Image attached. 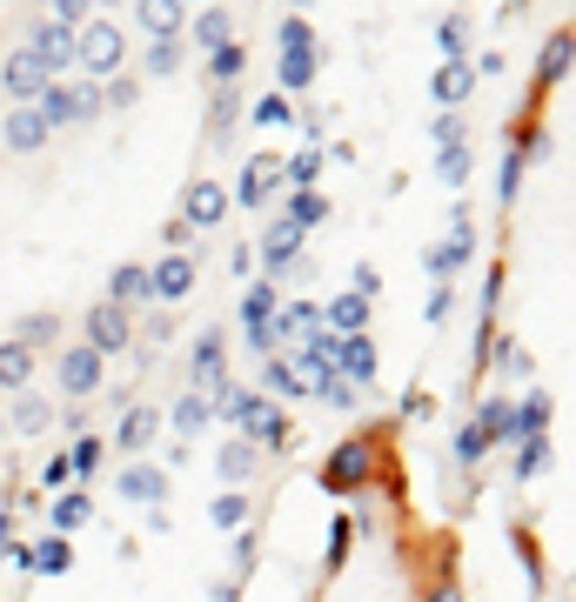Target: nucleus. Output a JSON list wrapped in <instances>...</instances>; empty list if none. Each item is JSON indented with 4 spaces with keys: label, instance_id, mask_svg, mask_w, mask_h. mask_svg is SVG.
<instances>
[{
    "label": "nucleus",
    "instance_id": "16",
    "mask_svg": "<svg viewBox=\"0 0 576 602\" xmlns=\"http://www.w3.org/2000/svg\"><path fill=\"white\" fill-rule=\"evenodd\" d=\"M0 88L14 95V108H34V101H41V88H47V74H41V61H34L28 47H14L8 61H0Z\"/></svg>",
    "mask_w": 576,
    "mask_h": 602
},
{
    "label": "nucleus",
    "instance_id": "51",
    "mask_svg": "<svg viewBox=\"0 0 576 602\" xmlns=\"http://www.w3.org/2000/svg\"><path fill=\"white\" fill-rule=\"evenodd\" d=\"M134 95H141V80L121 74V80H108V88H101V108H134Z\"/></svg>",
    "mask_w": 576,
    "mask_h": 602
},
{
    "label": "nucleus",
    "instance_id": "40",
    "mask_svg": "<svg viewBox=\"0 0 576 602\" xmlns=\"http://www.w3.org/2000/svg\"><path fill=\"white\" fill-rule=\"evenodd\" d=\"M322 167H328L322 147H295V154L282 161V182H289V188H315V182H322Z\"/></svg>",
    "mask_w": 576,
    "mask_h": 602
},
{
    "label": "nucleus",
    "instance_id": "22",
    "mask_svg": "<svg viewBox=\"0 0 576 602\" xmlns=\"http://www.w3.org/2000/svg\"><path fill=\"white\" fill-rule=\"evenodd\" d=\"M28 54L41 61V74H47V80H61V74L74 67V34H67V28H54V21H41V28H34V41H28Z\"/></svg>",
    "mask_w": 576,
    "mask_h": 602
},
{
    "label": "nucleus",
    "instance_id": "48",
    "mask_svg": "<svg viewBox=\"0 0 576 602\" xmlns=\"http://www.w3.org/2000/svg\"><path fill=\"white\" fill-rule=\"evenodd\" d=\"M275 47H315V28H308L302 14H282V21H275Z\"/></svg>",
    "mask_w": 576,
    "mask_h": 602
},
{
    "label": "nucleus",
    "instance_id": "24",
    "mask_svg": "<svg viewBox=\"0 0 576 602\" xmlns=\"http://www.w3.org/2000/svg\"><path fill=\"white\" fill-rule=\"evenodd\" d=\"M0 422L14 428V436H47V422H54V402L47 395H14V408H0Z\"/></svg>",
    "mask_w": 576,
    "mask_h": 602
},
{
    "label": "nucleus",
    "instance_id": "28",
    "mask_svg": "<svg viewBox=\"0 0 576 602\" xmlns=\"http://www.w3.org/2000/svg\"><path fill=\"white\" fill-rule=\"evenodd\" d=\"M249 515H256L249 489H221V495L208 502V523H215L221 536H241V529H249Z\"/></svg>",
    "mask_w": 576,
    "mask_h": 602
},
{
    "label": "nucleus",
    "instance_id": "59",
    "mask_svg": "<svg viewBox=\"0 0 576 602\" xmlns=\"http://www.w3.org/2000/svg\"><path fill=\"white\" fill-rule=\"evenodd\" d=\"M14 543H21V536H14V523L0 515V556H14Z\"/></svg>",
    "mask_w": 576,
    "mask_h": 602
},
{
    "label": "nucleus",
    "instance_id": "9",
    "mask_svg": "<svg viewBox=\"0 0 576 602\" xmlns=\"http://www.w3.org/2000/svg\"><path fill=\"white\" fill-rule=\"evenodd\" d=\"M256 262H262V275H269L275 288H282V275H295V269H302V234H295L282 215L262 228V248H256Z\"/></svg>",
    "mask_w": 576,
    "mask_h": 602
},
{
    "label": "nucleus",
    "instance_id": "23",
    "mask_svg": "<svg viewBox=\"0 0 576 602\" xmlns=\"http://www.w3.org/2000/svg\"><path fill=\"white\" fill-rule=\"evenodd\" d=\"M256 469H262V456L241 442V436H228V442L215 449V475H221L228 489H249V482H256Z\"/></svg>",
    "mask_w": 576,
    "mask_h": 602
},
{
    "label": "nucleus",
    "instance_id": "13",
    "mask_svg": "<svg viewBox=\"0 0 576 602\" xmlns=\"http://www.w3.org/2000/svg\"><path fill=\"white\" fill-rule=\"evenodd\" d=\"M14 569H21V576H67V569H74V543H67V536L14 543Z\"/></svg>",
    "mask_w": 576,
    "mask_h": 602
},
{
    "label": "nucleus",
    "instance_id": "32",
    "mask_svg": "<svg viewBox=\"0 0 576 602\" xmlns=\"http://www.w3.org/2000/svg\"><path fill=\"white\" fill-rule=\"evenodd\" d=\"M101 302H115V308H134V302H148V269L141 262H121V269H108V295Z\"/></svg>",
    "mask_w": 576,
    "mask_h": 602
},
{
    "label": "nucleus",
    "instance_id": "6",
    "mask_svg": "<svg viewBox=\"0 0 576 602\" xmlns=\"http://www.w3.org/2000/svg\"><path fill=\"white\" fill-rule=\"evenodd\" d=\"M221 382H228V335L202 328L195 349H188V395H215Z\"/></svg>",
    "mask_w": 576,
    "mask_h": 602
},
{
    "label": "nucleus",
    "instance_id": "20",
    "mask_svg": "<svg viewBox=\"0 0 576 602\" xmlns=\"http://www.w3.org/2000/svg\"><path fill=\"white\" fill-rule=\"evenodd\" d=\"M328 369H336L349 388H356V382H376V341H369V335H336V355H328Z\"/></svg>",
    "mask_w": 576,
    "mask_h": 602
},
{
    "label": "nucleus",
    "instance_id": "54",
    "mask_svg": "<svg viewBox=\"0 0 576 602\" xmlns=\"http://www.w3.org/2000/svg\"><path fill=\"white\" fill-rule=\"evenodd\" d=\"M430 134H436V147H463V114H436Z\"/></svg>",
    "mask_w": 576,
    "mask_h": 602
},
{
    "label": "nucleus",
    "instance_id": "50",
    "mask_svg": "<svg viewBox=\"0 0 576 602\" xmlns=\"http://www.w3.org/2000/svg\"><path fill=\"white\" fill-rule=\"evenodd\" d=\"M449 315H456V295H449V282H430V302H423V321H436V328H443Z\"/></svg>",
    "mask_w": 576,
    "mask_h": 602
},
{
    "label": "nucleus",
    "instance_id": "17",
    "mask_svg": "<svg viewBox=\"0 0 576 602\" xmlns=\"http://www.w3.org/2000/svg\"><path fill=\"white\" fill-rule=\"evenodd\" d=\"M121 502H134V508H161L169 502V469H154V462H121Z\"/></svg>",
    "mask_w": 576,
    "mask_h": 602
},
{
    "label": "nucleus",
    "instance_id": "60",
    "mask_svg": "<svg viewBox=\"0 0 576 602\" xmlns=\"http://www.w3.org/2000/svg\"><path fill=\"white\" fill-rule=\"evenodd\" d=\"M423 602H463V589H449V582H436V589H430Z\"/></svg>",
    "mask_w": 576,
    "mask_h": 602
},
{
    "label": "nucleus",
    "instance_id": "52",
    "mask_svg": "<svg viewBox=\"0 0 576 602\" xmlns=\"http://www.w3.org/2000/svg\"><path fill=\"white\" fill-rule=\"evenodd\" d=\"M482 456H489V442L476 436V422H469V428H463V436H456V462H463V469H476Z\"/></svg>",
    "mask_w": 576,
    "mask_h": 602
},
{
    "label": "nucleus",
    "instance_id": "1",
    "mask_svg": "<svg viewBox=\"0 0 576 602\" xmlns=\"http://www.w3.org/2000/svg\"><path fill=\"white\" fill-rule=\"evenodd\" d=\"M128 54H134V47H128V34H121L115 21H95V14H88V28L74 34V67L88 74L95 88H101V80H121V74H128Z\"/></svg>",
    "mask_w": 576,
    "mask_h": 602
},
{
    "label": "nucleus",
    "instance_id": "26",
    "mask_svg": "<svg viewBox=\"0 0 576 602\" xmlns=\"http://www.w3.org/2000/svg\"><path fill=\"white\" fill-rule=\"evenodd\" d=\"M569 28H556L550 41H543V54H536V95H550V88H563V74H569Z\"/></svg>",
    "mask_w": 576,
    "mask_h": 602
},
{
    "label": "nucleus",
    "instance_id": "34",
    "mask_svg": "<svg viewBox=\"0 0 576 602\" xmlns=\"http://www.w3.org/2000/svg\"><path fill=\"white\" fill-rule=\"evenodd\" d=\"M188 34L215 54V47H228V41H235V14H228V8H202V14H188Z\"/></svg>",
    "mask_w": 576,
    "mask_h": 602
},
{
    "label": "nucleus",
    "instance_id": "2",
    "mask_svg": "<svg viewBox=\"0 0 576 602\" xmlns=\"http://www.w3.org/2000/svg\"><path fill=\"white\" fill-rule=\"evenodd\" d=\"M376 482V436H349V442H336V449H328L322 456V489L328 495H362Z\"/></svg>",
    "mask_w": 576,
    "mask_h": 602
},
{
    "label": "nucleus",
    "instance_id": "18",
    "mask_svg": "<svg viewBox=\"0 0 576 602\" xmlns=\"http://www.w3.org/2000/svg\"><path fill=\"white\" fill-rule=\"evenodd\" d=\"M476 95V74H469V61H436V74H430V101L443 108V114H463V101Z\"/></svg>",
    "mask_w": 576,
    "mask_h": 602
},
{
    "label": "nucleus",
    "instance_id": "44",
    "mask_svg": "<svg viewBox=\"0 0 576 602\" xmlns=\"http://www.w3.org/2000/svg\"><path fill=\"white\" fill-rule=\"evenodd\" d=\"M550 469V436H530V442H517V482H536Z\"/></svg>",
    "mask_w": 576,
    "mask_h": 602
},
{
    "label": "nucleus",
    "instance_id": "29",
    "mask_svg": "<svg viewBox=\"0 0 576 602\" xmlns=\"http://www.w3.org/2000/svg\"><path fill=\"white\" fill-rule=\"evenodd\" d=\"M208 408H215L228 428H249V415L262 408V395H256V388H241V382H221V388L208 395Z\"/></svg>",
    "mask_w": 576,
    "mask_h": 602
},
{
    "label": "nucleus",
    "instance_id": "61",
    "mask_svg": "<svg viewBox=\"0 0 576 602\" xmlns=\"http://www.w3.org/2000/svg\"><path fill=\"white\" fill-rule=\"evenodd\" d=\"M0 436H8V422H0Z\"/></svg>",
    "mask_w": 576,
    "mask_h": 602
},
{
    "label": "nucleus",
    "instance_id": "37",
    "mask_svg": "<svg viewBox=\"0 0 576 602\" xmlns=\"http://www.w3.org/2000/svg\"><path fill=\"white\" fill-rule=\"evenodd\" d=\"M161 422H175V436H202V428L215 422V408H208V395H175V408Z\"/></svg>",
    "mask_w": 576,
    "mask_h": 602
},
{
    "label": "nucleus",
    "instance_id": "58",
    "mask_svg": "<svg viewBox=\"0 0 576 602\" xmlns=\"http://www.w3.org/2000/svg\"><path fill=\"white\" fill-rule=\"evenodd\" d=\"M47 489H54V495H61V489H74V475H67V456H54V462H47Z\"/></svg>",
    "mask_w": 576,
    "mask_h": 602
},
{
    "label": "nucleus",
    "instance_id": "21",
    "mask_svg": "<svg viewBox=\"0 0 576 602\" xmlns=\"http://www.w3.org/2000/svg\"><path fill=\"white\" fill-rule=\"evenodd\" d=\"M134 28H141L148 41H182V34H188V8H182V0H141V8H134Z\"/></svg>",
    "mask_w": 576,
    "mask_h": 602
},
{
    "label": "nucleus",
    "instance_id": "12",
    "mask_svg": "<svg viewBox=\"0 0 576 602\" xmlns=\"http://www.w3.org/2000/svg\"><path fill=\"white\" fill-rule=\"evenodd\" d=\"M182 221L202 234V228H221L228 221V188L215 182V175H195L188 188H182Z\"/></svg>",
    "mask_w": 576,
    "mask_h": 602
},
{
    "label": "nucleus",
    "instance_id": "7",
    "mask_svg": "<svg viewBox=\"0 0 576 602\" xmlns=\"http://www.w3.org/2000/svg\"><path fill=\"white\" fill-rule=\"evenodd\" d=\"M275 195H289L282 182V154H249V167H241V182H235V208H269Z\"/></svg>",
    "mask_w": 576,
    "mask_h": 602
},
{
    "label": "nucleus",
    "instance_id": "35",
    "mask_svg": "<svg viewBox=\"0 0 576 602\" xmlns=\"http://www.w3.org/2000/svg\"><path fill=\"white\" fill-rule=\"evenodd\" d=\"M282 315V288L275 282H249V295H241V321L249 328H269Z\"/></svg>",
    "mask_w": 576,
    "mask_h": 602
},
{
    "label": "nucleus",
    "instance_id": "10",
    "mask_svg": "<svg viewBox=\"0 0 576 602\" xmlns=\"http://www.w3.org/2000/svg\"><path fill=\"white\" fill-rule=\"evenodd\" d=\"M241 442H249L256 456H289V449H295V422H289V408L262 402V408L249 415V428H241Z\"/></svg>",
    "mask_w": 576,
    "mask_h": 602
},
{
    "label": "nucleus",
    "instance_id": "43",
    "mask_svg": "<svg viewBox=\"0 0 576 602\" xmlns=\"http://www.w3.org/2000/svg\"><path fill=\"white\" fill-rule=\"evenodd\" d=\"M436 47H443V61H469V14H449L436 28Z\"/></svg>",
    "mask_w": 576,
    "mask_h": 602
},
{
    "label": "nucleus",
    "instance_id": "14",
    "mask_svg": "<svg viewBox=\"0 0 576 602\" xmlns=\"http://www.w3.org/2000/svg\"><path fill=\"white\" fill-rule=\"evenodd\" d=\"M161 428H169V422H161V408H148V402H134L128 415H121V428H115V449L134 462V456H148L154 442H161Z\"/></svg>",
    "mask_w": 576,
    "mask_h": 602
},
{
    "label": "nucleus",
    "instance_id": "55",
    "mask_svg": "<svg viewBox=\"0 0 576 602\" xmlns=\"http://www.w3.org/2000/svg\"><path fill=\"white\" fill-rule=\"evenodd\" d=\"M228 275H256V248H249V241L228 248Z\"/></svg>",
    "mask_w": 576,
    "mask_h": 602
},
{
    "label": "nucleus",
    "instance_id": "57",
    "mask_svg": "<svg viewBox=\"0 0 576 602\" xmlns=\"http://www.w3.org/2000/svg\"><path fill=\"white\" fill-rule=\"evenodd\" d=\"M469 74H476V80H497V74H503V54H476Z\"/></svg>",
    "mask_w": 576,
    "mask_h": 602
},
{
    "label": "nucleus",
    "instance_id": "19",
    "mask_svg": "<svg viewBox=\"0 0 576 602\" xmlns=\"http://www.w3.org/2000/svg\"><path fill=\"white\" fill-rule=\"evenodd\" d=\"M54 134H47V121H41V108H14V114H0V147L8 154H41Z\"/></svg>",
    "mask_w": 576,
    "mask_h": 602
},
{
    "label": "nucleus",
    "instance_id": "31",
    "mask_svg": "<svg viewBox=\"0 0 576 602\" xmlns=\"http://www.w3.org/2000/svg\"><path fill=\"white\" fill-rule=\"evenodd\" d=\"M476 436H482L489 449L517 442V408H510V402H482V408H476Z\"/></svg>",
    "mask_w": 576,
    "mask_h": 602
},
{
    "label": "nucleus",
    "instance_id": "3",
    "mask_svg": "<svg viewBox=\"0 0 576 602\" xmlns=\"http://www.w3.org/2000/svg\"><path fill=\"white\" fill-rule=\"evenodd\" d=\"M34 108H41L47 134H61V128H88V121L101 114V88H95V80H47Z\"/></svg>",
    "mask_w": 576,
    "mask_h": 602
},
{
    "label": "nucleus",
    "instance_id": "41",
    "mask_svg": "<svg viewBox=\"0 0 576 602\" xmlns=\"http://www.w3.org/2000/svg\"><path fill=\"white\" fill-rule=\"evenodd\" d=\"M469 175H476V154L469 147H436V182L443 188H463Z\"/></svg>",
    "mask_w": 576,
    "mask_h": 602
},
{
    "label": "nucleus",
    "instance_id": "30",
    "mask_svg": "<svg viewBox=\"0 0 576 602\" xmlns=\"http://www.w3.org/2000/svg\"><path fill=\"white\" fill-rule=\"evenodd\" d=\"M34 388V355L21 341H0V395H28Z\"/></svg>",
    "mask_w": 576,
    "mask_h": 602
},
{
    "label": "nucleus",
    "instance_id": "27",
    "mask_svg": "<svg viewBox=\"0 0 576 602\" xmlns=\"http://www.w3.org/2000/svg\"><path fill=\"white\" fill-rule=\"evenodd\" d=\"M88 515H95L88 489H61V495L47 502V523H54V536H74V529H88Z\"/></svg>",
    "mask_w": 576,
    "mask_h": 602
},
{
    "label": "nucleus",
    "instance_id": "25",
    "mask_svg": "<svg viewBox=\"0 0 576 602\" xmlns=\"http://www.w3.org/2000/svg\"><path fill=\"white\" fill-rule=\"evenodd\" d=\"M282 221H289L295 234L322 228V221H328V195H322V188H289V195H282Z\"/></svg>",
    "mask_w": 576,
    "mask_h": 602
},
{
    "label": "nucleus",
    "instance_id": "38",
    "mask_svg": "<svg viewBox=\"0 0 576 602\" xmlns=\"http://www.w3.org/2000/svg\"><path fill=\"white\" fill-rule=\"evenodd\" d=\"M241 74H249V47H241V41H228V47L208 54V80H215V88H235Z\"/></svg>",
    "mask_w": 576,
    "mask_h": 602
},
{
    "label": "nucleus",
    "instance_id": "53",
    "mask_svg": "<svg viewBox=\"0 0 576 602\" xmlns=\"http://www.w3.org/2000/svg\"><path fill=\"white\" fill-rule=\"evenodd\" d=\"M256 556H262V543H256V529H241V536H235V582H241V576H249V569H256Z\"/></svg>",
    "mask_w": 576,
    "mask_h": 602
},
{
    "label": "nucleus",
    "instance_id": "5",
    "mask_svg": "<svg viewBox=\"0 0 576 602\" xmlns=\"http://www.w3.org/2000/svg\"><path fill=\"white\" fill-rule=\"evenodd\" d=\"M469 254H476V228H469V208L456 201V208H449V241L423 248V275H430V282H449V275L469 262Z\"/></svg>",
    "mask_w": 576,
    "mask_h": 602
},
{
    "label": "nucleus",
    "instance_id": "4",
    "mask_svg": "<svg viewBox=\"0 0 576 602\" xmlns=\"http://www.w3.org/2000/svg\"><path fill=\"white\" fill-rule=\"evenodd\" d=\"M80 349H95L101 362H108V355H128V349H134V308L95 302V308H88V328H80Z\"/></svg>",
    "mask_w": 576,
    "mask_h": 602
},
{
    "label": "nucleus",
    "instance_id": "56",
    "mask_svg": "<svg viewBox=\"0 0 576 602\" xmlns=\"http://www.w3.org/2000/svg\"><path fill=\"white\" fill-rule=\"evenodd\" d=\"M376 288H382V275H376L369 262H356V288H349V295H362V302H376Z\"/></svg>",
    "mask_w": 576,
    "mask_h": 602
},
{
    "label": "nucleus",
    "instance_id": "11",
    "mask_svg": "<svg viewBox=\"0 0 576 602\" xmlns=\"http://www.w3.org/2000/svg\"><path fill=\"white\" fill-rule=\"evenodd\" d=\"M101 369H108V362H101L95 349H80V341H74V349H61V362H54V375H61V395L80 408V402H88V395L101 388Z\"/></svg>",
    "mask_w": 576,
    "mask_h": 602
},
{
    "label": "nucleus",
    "instance_id": "39",
    "mask_svg": "<svg viewBox=\"0 0 576 602\" xmlns=\"http://www.w3.org/2000/svg\"><path fill=\"white\" fill-rule=\"evenodd\" d=\"M101 436H74V449H67V475H74V489L80 482H95V469H101Z\"/></svg>",
    "mask_w": 576,
    "mask_h": 602
},
{
    "label": "nucleus",
    "instance_id": "36",
    "mask_svg": "<svg viewBox=\"0 0 576 602\" xmlns=\"http://www.w3.org/2000/svg\"><path fill=\"white\" fill-rule=\"evenodd\" d=\"M14 341H21V349H28V355H41V349H54V341H61V315H54V308H41V315H28V321L14 328Z\"/></svg>",
    "mask_w": 576,
    "mask_h": 602
},
{
    "label": "nucleus",
    "instance_id": "33",
    "mask_svg": "<svg viewBox=\"0 0 576 602\" xmlns=\"http://www.w3.org/2000/svg\"><path fill=\"white\" fill-rule=\"evenodd\" d=\"M550 415H556L550 388H530V395L517 402V442H530V436H550Z\"/></svg>",
    "mask_w": 576,
    "mask_h": 602
},
{
    "label": "nucleus",
    "instance_id": "42",
    "mask_svg": "<svg viewBox=\"0 0 576 602\" xmlns=\"http://www.w3.org/2000/svg\"><path fill=\"white\" fill-rule=\"evenodd\" d=\"M141 74H154V80L182 74V41H148V54H141Z\"/></svg>",
    "mask_w": 576,
    "mask_h": 602
},
{
    "label": "nucleus",
    "instance_id": "15",
    "mask_svg": "<svg viewBox=\"0 0 576 602\" xmlns=\"http://www.w3.org/2000/svg\"><path fill=\"white\" fill-rule=\"evenodd\" d=\"M315 74H322V41H315V47H282V54H275V95L289 101V95L315 88Z\"/></svg>",
    "mask_w": 576,
    "mask_h": 602
},
{
    "label": "nucleus",
    "instance_id": "46",
    "mask_svg": "<svg viewBox=\"0 0 576 602\" xmlns=\"http://www.w3.org/2000/svg\"><path fill=\"white\" fill-rule=\"evenodd\" d=\"M241 108H249V101H241L235 88H221L215 95V114H208V134H235L241 128Z\"/></svg>",
    "mask_w": 576,
    "mask_h": 602
},
{
    "label": "nucleus",
    "instance_id": "49",
    "mask_svg": "<svg viewBox=\"0 0 576 602\" xmlns=\"http://www.w3.org/2000/svg\"><path fill=\"white\" fill-rule=\"evenodd\" d=\"M523 167H530V161L510 147V154H503V175H497V195H503V208H510V201H517V188H523Z\"/></svg>",
    "mask_w": 576,
    "mask_h": 602
},
{
    "label": "nucleus",
    "instance_id": "8",
    "mask_svg": "<svg viewBox=\"0 0 576 602\" xmlns=\"http://www.w3.org/2000/svg\"><path fill=\"white\" fill-rule=\"evenodd\" d=\"M195 254H161V262L148 269V302H161V308H175V302H188L195 295Z\"/></svg>",
    "mask_w": 576,
    "mask_h": 602
},
{
    "label": "nucleus",
    "instance_id": "47",
    "mask_svg": "<svg viewBox=\"0 0 576 602\" xmlns=\"http://www.w3.org/2000/svg\"><path fill=\"white\" fill-rule=\"evenodd\" d=\"M249 121H256V128H289V121H295V108H289L282 95H262V101L249 108Z\"/></svg>",
    "mask_w": 576,
    "mask_h": 602
},
{
    "label": "nucleus",
    "instance_id": "45",
    "mask_svg": "<svg viewBox=\"0 0 576 602\" xmlns=\"http://www.w3.org/2000/svg\"><path fill=\"white\" fill-rule=\"evenodd\" d=\"M349 543H356V523H343V515H336V523H328V549H322V569L328 576L349 562Z\"/></svg>",
    "mask_w": 576,
    "mask_h": 602
}]
</instances>
